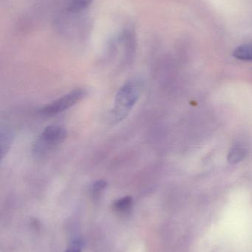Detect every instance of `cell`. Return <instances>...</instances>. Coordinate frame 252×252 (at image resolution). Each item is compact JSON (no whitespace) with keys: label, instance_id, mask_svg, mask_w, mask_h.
Here are the masks:
<instances>
[{"label":"cell","instance_id":"obj_2","mask_svg":"<svg viewBox=\"0 0 252 252\" xmlns=\"http://www.w3.org/2000/svg\"><path fill=\"white\" fill-rule=\"evenodd\" d=\"M68 136L65 127L59 126H47L43 130L36 145V151L38 153L46 152L52 150L64 142Z\"/></svg>","mask_w":252,"mask_h":252},{"label":"cell","instance_id":"obj_5","mask_svg":"<svg viewBox=\"0 0 252 252\" xmlns=\"http://www.w3.org/2000/svg\"><path fill=\"white\" fill-rule=\"evenodd\" d=\"M93 0H68V10L72 13H79L87 9Z\"/></svg>","mask_w":252,"mask_h":252},{"label":"cell","instance_id":"obj_8","mask_svg":"<svg viewBox=\"0 0 252 252\" xmlns=\"http://www.w3.org/2000/svg\"><path fill=\"white\" fill-rule=\"evenodd\" d=\"M107 185H108V183H107L106 181H97L93 184V187H92V190H93L94 194L100 193L102 191H103L106 188Z\"/></svg>","mask_w":252,"mask_h":252},{"label":"cell","instance_id":"obj_1","mask_svg":"<svg viewBox=\"0 0 252 252\" xmlns=\"http://www.w3.org/2000/svg\"><path fill=\"white\" fill-rule=\"evenodd\" d=\"M141 89L139 81H130L117 92L111 113L112 121L115 124L121 122L128 116L139 99Z\"/></svg>","mask_w":252,"mask_h":252},{"label":"cell","instance_id":"obj_6","mask_svg":"<svg viewBox=\"0 0 252 252\" xmlns=\"http://www.w3.org/2000/svg\"><path fill=\"white\" fill-rule=\"evenodd\" d=\"M245 151L241 148H234L228 155V161L230 164H236L242 161L245 157Z\"/></svg>","mask_w":252,"mask_h":252},{"label":"cell","instance_id":"obj_9","mask_svg":"<svg viewBox=\"0 0 252 252\" xmlns=\"http://www.w3.org/2000/svg\"><path fill=\"white\" fill-rule=\"evenodd\" d=\"M82 242L80 240H75L71 243L65 252H81Z\"/></svg>","mask_w":252,"mask_h":252},{"label":"cell","instance_id":"obj_3","mask_svg":"<svg viewBox=\"0 0 252 252\" xmlns=\"http://www.w3.org/2000/svg\"><path fill=\"white\" fill-rule=\"evenodd\" d=\"M86 94L87 91L84 89H77L73 90L44 106L42 109V113L47 115H56L62 113L82 100Z\"/></svg>","mask_w":252,"mask_h":252},{"label":"cell","instance_id":"obj_7","mask_svg":"<svg viewBox=\"0 0 252 252\" xmlns=\"http://www.w3.org/2000/svg\"><path fill=\"white\" fill-rule=\"evenodd\" d=\"M132 204H133V198L131 197L127 196L115 201L113 206L115 210H119V211H125L131 207Z\"/></svg>","mask_w":252,"mask_h":252},{"label":"cell","instance_id":"obj_4","mask_svg":"<svg viewBox=\"0 0 252 252\" xmlns=\"http://www.w3.org/2000/svg\"><path fill=\"white\" fill-rule=\"evenodd\" d=\"M233 56L241 61H252V44H244L237 47Z\"/></svg>","mask_w":252,"mask_h":252}]
</instances>
